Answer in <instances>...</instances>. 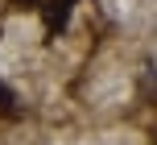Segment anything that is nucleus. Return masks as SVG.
I'll list each match as a JSON object with an SVG mask.
<instances>
[{"label":"nucleus","instance_id":"obj_2","mask_svg":"<svg viewBox=\"0 0 157 145\" xmlns=\"http://www.w3.org/2000/svg\"><path fill=\"white\" fill-rule=\"evenodd\" d=\"M13 104H17V96H13V91L4 87V83H0V112H4V116H13V112H17Z\"/></svg>","mask_w":157,"mask_h":145},{"label":"nucleus","instance_id":"obj_3","mask_svg":"<svg viewBox=\"0 0 157 145\" xmlns=\"http://www.w3.org/2000/svg\"><path fill=\"white\" fill-rule=\"evenodd\" d=\"M13 4H17V8H33L37 0H13Z\"/></svg>","mask_w":157,"mask_h":145},{"label":"nucleus","instance_id":"obj_1","mask_svg":"<svg viewBox=\"0 0 157 145\" xmlns=\"http://www.w3.org/2000/svg\"><path fill=\"white\" fill-rule=\"evenodd\" d=\"M78 0H46L41 4V17H46V29H62L66 21H71V8Z\"/></svg>","mask_w":157,"mask_h":145}]
</instances>
